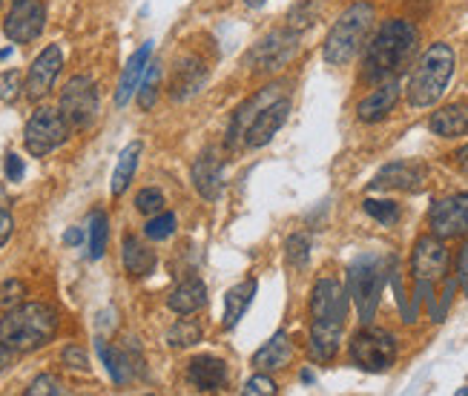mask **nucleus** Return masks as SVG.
Here are the masks:
<instances>
[{"mask_svg":"<svg viewBox=\"0 0 468 396\" xmlns=\"http://www.w3.org/2000/svg\"><path fill=\"white\" fill-rule=\"evenodd\" d=\"M417 52V29L408 21H385L383 29L374 35L368 43V52H365V69L362 75L371 84H383L397 78L400 72L411 64V57Z\"/></svg>","mask_w":468,"mask_h":396,"instance_id":"f257e3e1","label":"nucleus"},{"mask_svg":"<svg viewBox=\"0 0 468 396\" xmlns=\"http://www.w3.org/2000/svg\"><path fill=\"white\" fill-rule=\"evenodd\" d=\"M282 86H268L259 95H253L247 104L239 107V112L233 115L230 136L227 141L236 144L242 141L244 146H265L276 132L282 129V124L290 115V101L279 95Z\"/></svg>","mask_w":468,"mask_h":396,"instance_id":"f03ea898","label":"nucleus"},{"mask_svg":"<svg viewBox=\"0 0 468 396\" xmlns=\"http://www.w3.org/2000/svg\"><path fill=\"white\" fill-rule=\"evenodd\" d=\"M57 330V311L43 302H23L4 313L0 319V342L14 354H32V350L52 342Z\"/></svg>","mask_w":468,"mask_h":396,"instance_id":"7ed1b4c3","label":"nucleus"},{"mask_svg":"<svg viewBox=\"0 0 468 396\" xmlns=\"http://www.w3.org/2000/svg\"><path fill=\"white\" fill-rule=\"evenodd\" d=\"M451 75H455V49L448 43H431L408 78V104L434 107L443 98Z\"/></svg>","mask_w":468,"mask_h":396,"instance_id":"20e7f679","label":"nucleus"},{"mask_svg":"<svg viewBox=\"0 0 468 396\" xmlns=\"http://www.w3.org/2000/svg\"><path fill=\"white\" fill-rule=\"evenodd\" d=\"M374 26V6L371 4H354L348 6L340 21L331 26V32L325 38V61L333 64V66H342L348 61H354V55L362 49L365 38H368Z\"/></svg>","mask_w":468,"mask_h":396,"instance_id":"39448f33","label":"nucleus"},{"mask_svg":"<svg viewBox=\"0 0 468 396\" xmlns=\"http://www.w3.org/2000/svg\"><path fill=\"white\" fill-rule=\"evenodd\" d=\"M385 287V261L379 256H359L348 268V296L354 299L359 319L371 325Z\"/></svg>","mask_w":468,"mask_h":396,"instance_id":"423d86ee","label":"nucleus"},{"mask_svg":"<svg viewBox=\"0 0 468 396\" xmlns=\"http://www.w3.org/2000/svg\"><path fill=\"white\" fill-rule=\"evenodd\" d=\"M66 138H69V124L61 115V110H52V107H40L38 112H32V119L26 121V129H23L26 153L32 158L49 155L61 144H66Z\"/></svg>","mask_w":468,"mask_h":396,"instance_id":"0eeeda50","label":"nucleus"},{"mask_svg":"<svg viewBox=\"0 0 468 396\" xmlns=\"http://www.w3.org/2000/svg\"><path fill=\"white\" fill-rule=\"evenodd\" d=\"M61 115L66 119L69 127L86 129L93 127L98 119V86L90 75H75L69 78L66 86L61 90Z\"/></svg>","mask_w":468,"mask_h":396,"instance_id":"6e6552de","label":"nucleus"},{"mask_svg":"<svg viewBox=\"0 0 468 396\" xmlns=\"http://www.w3.org/2000/svg\"><path fill=\"white\" fill-rule=\"evenodd\" d=\"M350 359H354L362 371H388L393 359H397V342L388 330L365 328L350 339Z\"/></svg>","mask_w":468,"mask_h":396,"instance_id":"1a4fd4ad","label":"nucleus"},{"mask_svg":"<svg viewBox=\"0 0 468 396\" xmlns=\"http://www.w3.org/2000/svg\"><path fill=\"white\" fill-rule=\"evenodd\" d=\"M43 26H47V9L40 0H14L4 21V32L12 43H32Z\"/></svg>","mask_w":468,"mask_h":396,"instance_id":"9d476101","label":"nucleus"},{"mask_svg":"<svg viewBox=\"0 0 468 396\" xmlns=\"http://www.w3.org/2000/svg\"><path fill=\"white\" fill-rule=\"evenodd\" d=\"M296 49L299 35L290 29H279V32H270L265 40H259V47L251 52V64L256 72H276L296 55Z\"/></svg>","mask_w":468,"mask_h":396,"instance_id":"9b49d317","label":"nucleus"},{"mask_svg":"<svg viewBox=\"0 0 468 396\" xmlns=\"http://www.w3.org/2000/svg\"><path fill=\"white\" fill-rule=\"evenodd\" d=\"M61 66H64V52H61L57 43H49V47L32 61V66H29V75H26V84H23L26 98L29 101L47 98L52 92L55 78H57V72H61Z\"/></svg>","mask_w":468,"mask_h":396,"instance_id":"f8f14e48","label":"nucleus"},{"mask_svg":"<svg viewBox=\"0 0 468 396\" xmlns=\"http://www.w3.org/2000/svg\"><path fill=\"white\" fill-rule=\"evenodd\" d=\"M431 233L437 239H457L468 233V193L437 201L431 207Z\"/></svg>","mask_w":468,"mask_h":396,"instance_id":"ddd939ff","label":"nucleus"},{"mask_svg":"<svg viewBox=\"0 0 468 396\" xmlns=\"http://www.w3.org/2000/svg\"><path fill=\"white\" fill-rule=\"evenodd\" d=\"M348 313V293L336 278H319L311 293V316L313 321H333L345 325Z\"/></svg>","mask_w":468,"mask_h":396,"instance_id":"4468645a","label":"nucleus"},{"mask_svg":"<svg viewBox=\"0 0 468 396\" xmlns=\"http://www.w3.org/2000/svg\"><path fill=\"white\" fill-rule=\"evenodd\" d=\"M411 270L419 282H437V278H443L446 270H448V251L443 239H437L434 233L431 236H422L417 244H414V253H411Z\"/></svg>","mask_w":468,"mask_h":396,"instance_id":"2eb2a0df","label":"nucleus"},{"mask_svg":"<svg viewBox=\"0 0 468 396\" xmlns=\"http://www.w3.org/2000/svg\"><path fill=\"white\" fill-rule=\"evenodd\" d=\"M193 187L199 189L201 198L216 201L222 196V187H225V161L218 155L216 146H208L193 164Z\"/></svg>","mask_w":468,"mask_h":396,"instance_id":"dca6fc26","label":"nucleus"},{"mask_svg":"<svg viewBox=\"0 0 468 396\" xmlns=\"http://www.w3.org/2000/svg\"><path fill=\"white\" fill-rule=\"evenodd\" d=\"M422 181H426V167L422 164H417V161H393V164L376 172L371 189H408V193H414L422 187Z\"/></svg>","mask_w":468,"mask_h":396,"instance_id":"f3484780","label":"nucleus"},{"mask_svg":"<svg viewBox=\"0 0 468 396\" xmlns=\"http://www.w3.org/2000/svg\"><path fill=\"white\" fill-rule=\"evenodd\" d=\"M187 379L196 391H204V393L222 391L227 385V365L225 359H216V356H196L187 365Z\"/></svg>","mask_w":468,"mask_h":396,"instance_id":"a211bd4d","label":"nucleus"},{"mask_svg":"<svg viewBox=\"0 0 468 396\" xmlns=\"http://www.w3.org/2000/svg\"><path fill=\"white\" fill-rule=\"evenodd\" d=\"M397 101H400V84L393 81V78H391V81H383L368 98L359 101V107H357L359 121H365V124L383 121L385 115H388L393 107H397Z\"/></svg>","mask_w":468,"mask_h":396,"instance_id":"6ab92c4d","label":"nucleus"},{"mask_svg":"<svg viewBox=\"0 0 468 396\" xmlns=\"http://www.w3.org/2000/svg\"><path fill=\"white\" fill-rule=\"evenodd\" d=\"M150 55H153V43H144L141 49H136L133 55H129V61H127V66L121 72L119 90H115V107H127L129 98L136 95L138 84H141V75L150 66Z\"/></svg>","mask_w":468,"mask_h":396,"instance_id":"aec40b11","label":"nucleus"},{"mask_svg":"<svg viewBox=\"0 0 468 396\" xmlns=\"http://www.w3.org/2000/svg\"><path fill=\"white\" fill-rule=\"evenodd\" d=\"M204 84V66L199 57H181L179 66L172 69V81H170V95L172 101H187L190 95H196Z\"/></svg>","mask_w":468,"mask_h":396,"instance_id":"412c9836","label":"nucleus"},{"mask_svg":"<svg viewBox=\"0 0 468 396\" xmlns=\"http://www.w3.org/2000/svg\"><path fill=\"white\" fill-rule=\"evenodd\" d=\"M290 356H294V348H290V342H287V333L279 330V333L270 336L268 345H261L253 354V368H259V371H282L285 365L290 362Z\"/></svg>","mask_w":468,"mask_h":396,"instance_id":"4be33fe9","label":"nucleus"},{"mask_svg":"<svg viewBox=\"0 0 468 396\" xmlns=\"http://www.w3.org/2000/svg\"><path fill=\"white\" fill-rule=\"evenodd\" d=\"M340 339H342V325H333V321H313L311 328V342L308 350L316 362H331L340 354Z\"/></svg>","mask_w":468,"mask_h":396,"instance_id":"5701e85b","label":"nucleus"},{"mask_svg":"<svg viewBox=\"0 0 468 396\" xmlns=\"http://www.w3.org/2000/svg\"><path fill=\"white\" fill-rule=\"evenodd\" d=\"M204 302H208V287H204L201 278H187V282H181L179 287H175L170 293V311L179 313V316H190L204 307Z\"/></svg>","mask_w":468,"mask_h":396,"instance_id":"b1692460","label":"nucleus"},{"mask_svg":"<svg viewBox=\"0 0 468 396\" xmlns=\"http://www.w3.org/2000/svg\"><path fill=\"white\" fill-rule=\"evenodd\" d=\"M431 132L440 138H460L468 132V107L465 104H451L431 115L428 121Z\"/></svg>","mask_w":468,"mask_h":396,"instance_id":"393cba45","label":"nucleus"},{"mask_svg":"<svg viewBox=\"0 0 468 396\" xmlns=\"http://www.w3.org/2000/svg\"><path fill=\"white\" fill-rule=\"evenodd\" d=\"M121 261H124V270L133 276V278H144L150 276L155 268V253L150 251L147 244H141L136 236H127L121 244Z\"/></svg>","mask_w":468,"mask_h":396,"instance_id":"a878e982","label":"nucleus"},{"mask_svg":"<svg viewBox=\"0 0 468 396\" xmlns=\"http://www.w3.org/2000/svg\"><path fill=\"white\" fill-rule=\"evenodd\" d=\"M256 296V278H244L236 287L227 290L225 296V328H236V321L247 313V307H251Z\"/></svg>","mask_w":468,"mask_h":396,"instance_id":"bb28decb","label":"nucleus"},{"mask_svg":"<svg viewBox=\"0 0 468 396\" xmlns=\"http://www.w3.org/2000/svg\"><path fill=\"white\" fill-rule=\"evenodd\" d=\"M138 155H141V141H133V144H129L127 150L121 153L119 167H115V172H112V196H115V198L124 196V189L129 187V181H133L136 167H138Z\"/></svg>","mask_w":468,"mask_h":396,"instance_id":"cd10ccee","label":"nucleus"},{"mask_svg":"<svg viewBox=\"0 0 468 396\" xmlns=\"http://www.w3.org/2000/svg\"><path fill=\"white\" fill-rule=\"evenodd\" d=\"M95 350H98L101 362H104L107 374L112 376V383L115 385H124L127 379H129V356L124 354V350H115L112 345H107L104 339L95 342Z\"/></svg>","mask_w":468,"mask_h":396,"instance_id":"c85d7f7f","label":"nucleus"},{"mask_svg":"<svg viewBox=\"0 0 468 396\" xmlns=\"http://www.w3.org/2000/svg\"><path fill=\"white\" fill-rule=\"evenodd\" d=\"M107 239H110V218L107 213L93 210L90 213V259H101L107 253Z\"/></svg>","mask_w":468,"mask_h":396,"instance_id":"c756f323","label":"nucleus"},{"mask_svg":"<svg viewBox=\"0 0 468 396\" xmlns=\"http://www.w3.org/2000/svg\"><path fill=\"white\" fill-rule=\"evenodd\" d=\"M196 342H201L199 321L181 319V321H175V325L170 328V333H167V345L170 348H190V345H196Z\"/></svg>","mask_w":468,"mask_h":396,"instance_id":"7c9ffc66","label":"nucleus"},{"mask_svg":"<svg viewBox=\"0 0 468 396\" xmlns=\"http://www.w3.org/2000/svg\"><path fill=\"white\" fill-rule=\"evenodd\" d=\"M365 213H368L371 218H376L379 224L383 227H391V224H397L400 222V204L397 201H379V198H365Z\"/></svg>","mask_w":468,"mask_h":396,"instance_id":"2f4dec72","label":"nucleus"},{"mask_svg":"<svg viewBox=\"0 0 468 396\" xmlns=\"http://www.w3.org/2000/svg\"><path fill=\"white\" fill-rule=\"evenodd\" d=\"M285 256H287V264L294 270L308 268V261H311V242H308V236H302V233L290 236L287 244H285Z\"/></svg>","mask_w":468,"mask_h":396,"instance_id":"473e14b6","label":"nucleus"},{"mask_svg":"<svg viewBox=\"0 0 468 396\" xmlns=\"http://www.w3.org/2000/svg\"><path fill=\"white\" fill-rule=\"evenodd\" d=\"M144 233H147V239H153V242H164V239H170L172 233H175V216L172 213H155L150 222H147V227H144Z\"/></svg>","mask_w":468,"mask_h":396,"instance_id":"72a5a7b5","label":"nucleus"},{"mask_svg":"<svg viewBox=\"0 0 468 396\" xmlns=\"http://www.w3.org/2000/svg\"><path fill=\"white\" fill-rule=\"evenodd\" d=\"M158 81H161V66L150 64L147 66V78H144L141 90H138V107L141 110H153L155 98H158Z\"/></svg>","mask_w":468,"mask_h":396,"instance_id":"f704fd0d","label":"nucleus"},{"mask_svg":"<svg viewBox=\"0 0 468 396\" xmlns=\"http://www.w3.org/2000/svg\"><path fill=\"white\" fill-rule=\"evenodd\" d=\"M26 302V285L21 278H9V282L0 285V311H12V307H18Z\"/></svg>","mask_w":468,"mask_h":396,"instance_id":"c9c22d12","label":"nucleus"},{"mask_svg":"<svg viewBox=\"0 0 468 396\" xmlns=\"http://www.w3.org/2000/svg\"><path fill=\"white\" fill-rule=\"evenodd\" d=\"M164 193H161V189H155V187H144L141 193L136 196V210L138 213H144V216H155V213H161L164 210Z\"/></svg>","mask_w":468,"mask_h":396,"instance_id":"e433bc0d","label":"nucleus"},{"mask_svg":"<svg viewBox=\"0 0 468 396\" xmlns=\"http://www.w3.org/2000/svg\"><path fill=\"white\" fill-rule=\"evenodd\" d=\"M23 90V81H21V72L18 69H9V72H0V101L6 104H14L21 98Z\"/></svg>","mask_w":468,"mask_h":396,"instance_id":"4c0bfd02","label":"nucleus"},{"mask_svg":"<svg viewBox=\"0 0 468 396\" xmlns=\"http://www.w3.org/2000/svg\"><path fill=\"white\" fill-rule=\"evenodd\" d=\"M26 393L29 396H61V393H66V388H64V383L57 376H52V374H40L32 385L26 388Z\"/></svg>","mask_w":468,"mask_h":396,"instance_id":"58836bf2","label":"nucleus"},{"mask_svg":"<svg viewBox=\"0 0 468 396\" xmlns=\"http://www.w3.org/2000/svg\"><path fill=\"white\" fill-rule=\"evenodd\" d=\"M61 359H64L66 368H72V371H84V374L90 371V359H86L84 348H78V345H69V348H64Z\"/></svg>","mask_w":468,"mask_h":396,"instance_id":"ea45409f","label":"nucleus"},{"mask_svg":"<svg viewBox=\"0 0 468 396\" xmlns=\"http://www.w3.org/2000/svg\"><path fill=\"white\" fill-rule=\"evenodd\" d=\"M279 388H276V383L270 376H253V379H247V385H244V393L247 396H268V393H276Z\"/></svg>","mask_w":468,"mask_h":396,"instance_id":"a19ab883","label":"nucleus"},{"mask_svg":"<svg viewBox=\"0 0 468 396\" xmlns=\"http://www.w3.org/2000/svg\"><path fill=\"white\" fill-rule=\"evenodd\" d=\"M4 172H6L9 181H21V179H23V158L14 155V153H9V155H6V164H4Z\"/></svg>","mask_w":468,"mask_h":396,"instance_id":"79ce46f5","label":"nucleus"},{"mask_svg":"<svg viewBox=\"0 0 468 396\" xmlns=\"http://www.w3.org/2000/svg\"><path fill=\"white\" fill-rule=\"evenodd\" d=\"M12 230H14V218L6 207H0V247H4L12 236Z\"/></svg>","mask_w":468,"mask_h":396,"instance_id":"37998d69","label":"nucleus"},{"mask_svg":"<svg viewBox=\"0 0 468 396\" xmlns=\"http://www.w3.org/2000/svg\"><path fill=\"white\" fill-rule=\"evenodd\" d=\"M457 273H460V282H463V285H468V242L463 244V251H460Z\"/></svg>","mask_w":468,"mask_h":396,"instance_id":"c03bdc74","label":"nucleus"},{"mask_svg":"<svg viewBox=\"0 0 468 396\" xmlns=\"http://www.w3.org/2000/svg\"><path fill=\"white\" fill-rule=\"evenodd\" d=\"M455 164H457L463 172H468V144H465V146H460V150L455 153Z\"/></svg>","mask_w":468,"mask_h":396,"instance_id":"a18cd8bd","label":"nucleus"},{"mask_svg":"<svg viewBox=\"0 0 468 396\" xmlns=\"http://www.w3.org/2000/svg\"><path fill=\"white\" fill-rule=\"evenodd\" d=\"M64 242H66L69 247H75V244L84 242V233H81L78 227H69V230H66V236H64Z\"/></svg>","mask_w":468,"mask_h":396,"instance_id":"49530a36","label":"nucleus"},{"mask_svg":"<svg viewBox=\"0 0 468 396\" xmlns=\"http://www.w3.org/2000/svg\"><path fill=\"white\" fill-rule=\"evenodd\" d=\"M9 362H12V348H6L4 342H0V374L9 368Z\"/></svg>","mask_w":468,"mask_h":396,"instance_id":"de8ad7c7","label":"nucleus"},{"mask_svg":"<svg viewBox=\"0 0 468 396\" xmlns=\"http://www.w3.org/2000/svg\"><path fill=\"white\" fill-rule=\"evenodd\" d=\"M268 0H244V6H251V9H259V6H265Z\"/></svg>","mask_w":468,"mask_h":396,"instance_id":"09e8293b","label":"nucleus"},{"mask_svg":"<svg viewBox=\"0 0 468 396\" xmlns=\"http://www.w3.org/2000/svg\"><path fill=\"white\" fill-rule=\"evenodd\" d=\"M468 393V388H460V396H465Z\"/></svg>","mask_w":468,"mask_h":396,"instance_id":"8fccbe9b","label":"nucleus"}]
</instances>
